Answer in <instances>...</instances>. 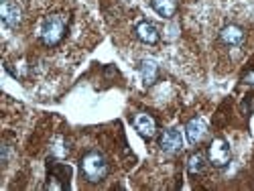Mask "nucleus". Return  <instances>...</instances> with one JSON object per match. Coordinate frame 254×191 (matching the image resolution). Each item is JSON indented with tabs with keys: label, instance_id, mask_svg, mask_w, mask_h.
Listing matches in <instances>:
<instances>
[{
	"label": "nucleus",
	"instance_id": "10",
	"mask_svg": "<svg viewBox=\"0 0 254 191\" xmlns=\"http://www.w3.org/2000/svg\"><path fill=\"white\" fill-rule=\"evenodd\" d=\"M140 75H142V81L146 83V86H153V83L157 81V77H159V65H157V61L144 59L140 63Z\"/></svg>",
	"mask_w": 254,
	"mask_h": 191
},
{
	"label": "nucleus",
	"instance_id": "7",
	"mask_svg": "<svg viewBox=\"0 0 254 191\" xmlns=\"http://www.w3.org/2000/svg\"><path fill=\"white\" fill-rule=\"evenodd\" d=\"M134 128L138 130L140 136L144 138H153L157 132V122L151 114H136L134 116Z\"/></svg>",
	"mask_w": 254,
	"mask_h": 191
},
{
	"label": "nucleus",
	"instance_id": "12",
	"mask_svg": "<svg viewBox=\"0 0 254 191\" xmlns=\"http://www.w3.org/2000/svg\"><path fill=\"white\" fill-rule=\"evenodd\" d=\"M203 167H205V157H203L201 153H195V155L189 157V161H187V171L191 173V175H199V173L203 171Z\"/></svg>",
	"mask_w": 254,
	"mask_h": 191
},
{
	"label": "nucleus",
	"instance_id": "8",
	"mask_svg": "<svg viewBox=\"0 0 254 191\" xmlns=\"http://www.w3.org/2000/svg\"><path fill=\"white\" fill-rule=\"evenodd\" d=\"M0 16H2V23L10 29L18 27L20 25V18H23V12H20V8L12 2H2V6H0Z\"/></svg>",
	"mask_w": 254,
	"mask_h": 191
},
{
	"label": "nucleus",
	"instance_id": "1",
	"mask_svg": "<svg viewBox=\"0 0 254 191\" xmlns=\"http://www.w3.org/2000/svg\"><path fill=\"white\" fill-rule=\"evenodd\" d=\"M79 169H81V177L90 181V183H100L106 179V175H108V161H106V157L98 151H90L83 155L81 163H79Z\"/></svg>",
	"mask_w": 254,
	"mask_h": 191
},
{
	"label": "nucleus",
	"instance_id": "3",
	"mask_svg": "<svg viewBox=\"0 0 254 191\" xmlns=\"http://www.w3.org/2000/svg\"><path fill=\"white\" fill-rule=\"evenodd\" d=\"M207 157H209V163L214 167H224L228 165L232 153H230V144L224 140V138H216L211 140L209 148H207Z\"/></svg>",
	"mask_w": 254,
	"mask_h": 191
},
{
	"label": "nucleus",
	"instance_id": "4",
	"mask_svg": "<svg viewBox=\"0 0 254 191\" xmlns=\"http://www.w3.org/2000/svg\"><path fill=\"white\" fill-rule=\"evenodd\" d=\"M159 146L163 148L165 153H179L183 148V136L179 130L171 128V130H165L159 138Z\"/></svg>",
	"mask_w": 254,
	"mask_h": 191
},
{
	"label": "nucleus",
	"instance_id": "9",
	"mask_svg": "<svg viewBox=\"0 0 254 191\" xmlns=\"http://www.w3.org/2000/svg\"><path fill=\"white\" fill-rule=\"evenodd\" d=\"M134 33H136V37L142 41V43H146V45H155L159 41V29L153 23H149V20H142V23H138Z\"/></svg>",
	"mask_w": 254,
	"mask_h": 191
},
{
	"label": "nucleus",
	"instance_id": "11",
	"mask_svg": "<svg viewBox=\"0 0 254 191\" xmlns=\"http://www.w3.org/2000/svg\"><path fill=\"white\" fill-rule=\"evenodd\" d=\"M151 4L155 12L161 14L163 18H171L177 12V0H151Z\"/></svg>",
	"mask_w": 254,
	"mask_h": 191
},
{
	"label": "nucleus",
	"instance_id": "6",
	"mask_svg": "<svg viewBox=\"0 0 254 191\" xmlns=\"http://www.w3.org/2000/svg\"><path fill=\"white\" fill-rule=\"evenodd\" d=\"M207 134V126L201 118H193V120H189L187 126H185V136L189 140V144H197L203 140V136Z\"/></svg>",
	"mask_w": 254,
	"mask_h": 191
},
{
	"label": "nucleus",
	"instance_id": "13",
	"mask_svg": "<svg viewBox=\"0 0 254 191\" xmlns=\"http://www.w3.org/2000/svg\"><path fill=\"white\" fill-rule=\"evenodd\" d=\"M244 83H248V86H254V71H248L244 77H242Z\"/></svg>",
	"mask_w": 254,
	"mask_h": 191
},
{
	"label": "nucleus",
	"instance_id": "2",
	"mask_svg": "<svg viewBox=\"0 0 254 191\" xmlns=\"http://www.w3.org/2000/svg\"><path fill=\"white\" fill-rule=\"evenodd\" d=\"M65 31H67V16L49 14L43 20V25H41L39 37H41V41H43V45L55 47L57 43H61V39L65 37Z\"/></svg>",
	"mask_w": 254,
	"mask_h": 191
},
{
	"label": "nucleus",
	"instance_id": "5",
	"mask_svg": "<svg viewBox=\"0 0 254 191\" xmlns=\"http://www.w3.org/2000/svg\"><path fill=\"white\" fill-rule=\"evenodd\" d=\"M220 41L226 47H238L244 41V29L238 25H228L220 31Z\"/></svg>",
	"mask_w": 254,
	"mask_h": 191
}]
</instances>
